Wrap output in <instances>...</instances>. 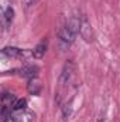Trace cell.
<instances>
[{
    "label": "cell",
    "mask_w": 120,
    "mask_h": 122,
    "mask_svg": "<svg viewBox=\"0 0 120 122\" xmlns=\"http://www.w3.org/2000/svg\"><path fill=\"white\" fill-rule=\"evenodd\" d=\"M58 36H60V38L64 41V43H66V44H71L74 40H75V33H72V31L68 29V26L65 24L64 27H61L60 31H58Z\"/></svg>",
    "instance_id": "obj_3"
},
{
    "label": "cell",
    "mask_w": 120,
    "mask_h": 122,
    "mask_svg": "<svg viewBox=\"0 0 120 122\" xmlns=\"http://www.w3.org/2000/svg\"><path fill=\"white\" fill-rule=\"evenodd\" d=\"M3 122H18V121H17V119H16L14 117H11V115H9L7 118H4V119H3Z\"/></svg>",
    "instance_id": "obj_9"
},
{
    "label": "cell",
    "mask_w": 120,
    "mask_h": 122,
    "mask_svg": "<svg viewBox=\"0 0 120 122\" xmlns=\"http://www.w3.org/2000/svg\"><path fill=\"white\" fill-rule=\"evenodd\" d=\"M3 54L10 57V58H23V57L27 56V51L20 50L17 47H4L3 48Z\"/></svg>",
    "instance_id": "obj_2"
},
{
    "label": "cell",
    "mask_w": 120,
    "mask_h": 122,
    "mask_svg": "<svg viewBox=\"0 0 120 122\" xmlns=\"http://www.w3.org/2000/svg\"><path fill=\"white\" fill-rule=\"evenodd\" d=\"M13 17H14V10L11 7H7L4 10V13H3V26H4V29H7L11 24Z\"/></svg>",
    "instance_id": "obj_5"
},
{
    "label": "cell",
    "mask_w": 120,
    "mask_h": 122,
    "mask_svg": "<svg viewBox=\"0 0 120 122\" xmlns=\"http://www.w3.org/2000/svg\"><path fill=\"white\" fill-rule=\"evenodd\" d=\"M37 1H38V0H26V7H31V6H34Z\"/></svg>",
    "instance_id": "obj_10"
},
{
    "label": "cell",
    "mask_w": 120,
    "mask_h": 122,
    "mask_svg": "<svg viewBox=\"0 0 120 122\" xmlns=\"http://www.w3.org/2000/svg\"><path fill=\"white\" fill-rule=\"evenodd\" d=\"M26 105H27V101L26 99H17L13 105V111H24L26 109Z\"/></svg>",
    "instance_id": "obj_8"
},
{
    "label": "cell",
    "mask_w": 120,
    "mask_h": 122,
    "mask_svg": "<svg viewBox=\"0 0 120 122\" xmlns=\"http://www.w3.org/2000/svg\"><path fill=\"white\" fill-rule=\"evenodd\" d=\"M45 51H47V41H42L32 50V57L34 58H42L45 56Z\"/></svg>",
    "instance_id": "obj_6"
},
{
    "label": "cell",
    "mask_w": 120,
    "mask_h": 122,
    "mask_svg": "<svg viewBox=\"0 0 120 122\" xmlns=\"http://www.w3.org/2000/svg\"><path fill=\"white\" fill-rule=\"evenodd\" d=\"M79 33L81 36L86 40V41H92L93 40V33H92V27H90L89 21L83 17L81 20V29H79Z\"/></svg>",
    "instance_id": "obj_1"
},
{
    "label": "cell",
    "mask_w": 120,
    "mask_h": 122,
    "mask_svg": "<svg viewBox=\"0 0 120 122\" xmlns=\"http://www.w3.org/2000/svg\"><path fill=\"white\" fill-rule=\"evenodd\" d=\"M41 91V84L37 78H32L30 80V84H28V92L30 94H34V95H38Z\"/></svg>",
    "instance_id": "obj_7"
},
{
    "label": "cell",
    "mask_w": 120,
    "mask_h": 122,
    "mask_svg": "<svg viewBox=\"0 0 120 122\" xmlns=\"http://www.w3.org/2000/svg\"><path fill=\"white\" fill-rule=\"evenodd\" d=\"M20 71H21V75H23V77H26V78H28V80H32V78H35V77H37L38 68H37V67H34V65H28V67L21 68Z\"/></svg>",
    "instance_id": "obj_4"
}]
</instances>
